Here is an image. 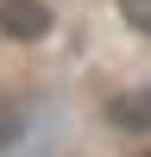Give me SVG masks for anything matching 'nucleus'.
Wrapping results in <instances>:
<instances>
[{
  "mask_svg": "<svg viewBox=\"0 0 151 157\" xmlns=\"http://www.w3.org/2000/svg\"><path fill=\"white\" fill-rule=\"evenodd\" d=\"M57 38V6L50 0H0V44L6 50H38Z\"/></svg>",
  "mask_w": 151,
  "mask_h": 157,
  "instance_id": "obj_1",
  "label": "nucleus"
},
{
  "mask_svg": "<svg viewBox=\"0 0 151 157\" xmlns=\"http://www.w3.org/2000/svg\"><path fill=\"white\" fill-rule=\"evenodd\" d=\"M138 157H151V151H138Z\"/></svg>",
  "mask_w": 151,
  "mask_h": 157,
  "instance_id": "obj_5",
  "label": "nucleus"
},
{
  "mask_svg": "<svg viewBox=\"0 0 151 157\" xmlns=\"http://www.w3.org/2000/svg\"><path fill=\"white\" fill-rule=\"evenodd\" d=\"M19 132H25V113L13 107L6 94H0V145H13V138H19Z\"/></svg>",
  "mask_w": 151,
  "mask_h": 157,
  "instance_id": "obj_4",
  "label": "nucleus"
},
{
  "mask_svg": "<svg viewBox=\"0 0 151 157\" xmlns=\"http://www.w3.org/2000/svg\"><path fill=\"white\" fill-rule=\"evenodd\" d=\"M113 13H120V25H126L132 38L151 44V0H113Z\"/></svg>",
  "mask_w": 151,
  "mask_h": 157,
  "instance_id": "obj_3",
  "label": "nucleus"
},
{
  "mask_svg": "<svg viewBox=\"0 0 151 157\" xmlns=\"http://www.w3.org/2000/svg\"><path fill=\"white\" fill-rule=\"evenodd\" d=\"M101 126L120 138H151V82H126L101 101Z\"/></svg>",
  "mask_w": 151,
  "mask_h": 157,
  "instance_id": "obj_2",
  "label": "nucleus"
}]
</instances>
